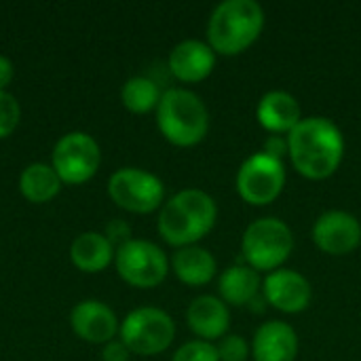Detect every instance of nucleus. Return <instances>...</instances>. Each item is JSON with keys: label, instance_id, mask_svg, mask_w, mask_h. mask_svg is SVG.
I'll list each match as a JSON object with an SVG mask.
<instances>
[{"label": "nucleus", "instance_id": "obj_1", "mask_svg": "<svg viewBox=\"0 0 361 361\" xmlns=\"http://www.w3.org/2000/svg\"><path fill=\"white\" fill-rule=\"evenodd\" d=\"M290 163L307 180H328L345 159V135L326 116H307L290 133Z\"/></svg>", "mask_w": 361, "mask_h": 361}, {"label": "nucleus", "instance_id": "obj_2", "mask_svg": "<svg viewBox=\"0 0 361 361\" xmlns=\"http://www.w3.org/2000/svg\"><path fill=\"white\" fill-rule=\"evenodd\" d=\"M218 220V205L214 197L201 188H184L167 199L159 212L157 228L171 247L197 245L212 233Z\"/></svg>", "mask_w": 361, "mask_h": 361}, {"label": "nucleus", "instance_id": "obj_3", "mask_svg": "<svg viewBox=\"0 0 361 361\" xmlns=\"http://www.w3.org/2000/svg\"><path fill=\"white\" fill-rule=\"evenodd\" d=\"M264 21V8L256 0H224L209 15L207 44L216 55H241L260 38Z\"/></svg>", "mask_w": 361, "mask_h": 361}, {"label": "nucleus", "instance_id": "obj_4", "mask_svg": "<svg viewBox=\"0 0 361 361\" xmlns=\"http://www.w3.org/2000/svg\"><path fill=\"white\" fill-rule=\"evenodd\" d=\"M157 127L169 144L190 148L205 140L209 131V110L195 91L173 87L161 95Z\"/></svg>", "mask_w": 361, "mask_h": 361}, {"label": "nucleus", "instance_id": "obj_5", "mask_svg": "<svg viewBox=\"0 0 361 361\" xmlns=\"http://www.w3.org/2000/svg\"><path fill=\"white\" fill-rule=\"evenodd\" d=\"M294 252V233L281 218L267 216L254 220L241 239V254L247 267L258 273L283 269V262Z\"/></svg>", "mask_w": 361, "mask_h": 361}, {"label": "nucleus", "instance_id": "obj_6", "mask_svg": "<svg viewBox=\"0 0 361 361\" xmlns=\"http://www.w3.org/2000/svg\"><path fill=\"white\" fill-rule=\"evenodd\" d=\"M121 341L131 355L152 357L167 351L176 338V322L157 307H140L127 313L118 330Z\"/></svg>", "mask_w": 361, "mask_h": 361}, {"label": "nucleus", "instance_id": "obj_7", "mask_svg": "<svg viewBox=\"0 0 361 361\" xmlns=\"http://www.w3.org/2000/svg\"><path fill=\"white\" fill-rule=\"evenodd\" d=\"M114 262L121 279L140 290H152L161 286L171 269L167 254L157 243L146 239H129L127 243L118 245Z\"/></svg>", "mask_w": 361, "mask_h": 361}, {"label": "nucleus", "instance_id": "obj_8", "mask_svg": "<svg viewBox=\"0 0 361 361\" xmlns=\"http://www.w3.org/2000/svg\"><path fill=\"white\" fill-rule=\"evenodd\" d=\"M108 197L125 212L152 214L165 203V184L140 167H121L108 180Z\"/></svg>", "mask_w": 361, "mask_h": 361}, {"label": "nucleus", "instance_id": "obj_9", "mask_svg": "<svg viewBox=\"0 0 361 361\" xmlns=\"http://www.w3.org/2000/svg\"><path fill=\"white\" fill-rule=\"evenodd\" d=\"M102 165V148L93 135L85 131H70L61 135L51 154V167L68 186L89 182Z\"/></svg>", "mask_w": 361, "mask_h": 361}, {"label": "nucleus", "instance_id": "obj_10", "mask_svg": "<svg viewBox=\"0 0 361 361\" xmlns=\"http://www.w3.org/2000/svg\"><path fill=\"white\" fill-rule=\"evenodd\" d=\"M286 178L283 161H277L260 150L241 163L235 178V188L245 203L262 207L279 199L286 186Z\"/></svg>", "mask_w": 361, "mask_h": 361}, {"label": "nucleus", "instance_id": "obj_11", "mask_svg": "<svg viewBox=\"0 0 361 361\" xmlns=\"http://www.w3.org/2000/svg\"><path fill=\"white\" fill-rule=\"evenodd\" d=\"M311 237L319 252L328 256H347L361 245V222L357 216L345 209H330L315 220Z\"/></svg>", "mask_w": 361, "mask_h": 361}, {"label": "nucleus", "instance_id": "obj_12", "mask_svg": "<svg viewBox=\"0 0 361 361\" xmlns=\"http://www.w3.org/2000/svg\"><path fill=\"white\" fill-rule=\"evenodd\" d=\"M264 300L286 315H296L309 309L313 300L311 281L294 269H277L262 281Z\"/></svg>", "mask_w": 361, "mask_h": 361}, {"label": "nucleus", "instance_id": "obj_13", "mask_svg": "<svg viewBox=\"0 0 361 361\" xmlns=\"http://www.w3.org/2000/svg\"><path fill=\"white\" fill-rule=\"evenodd\" d=\"M70 326L80 341L91 345H108L121 330L116 313L99 300H80L74 305L70 313Z\"/></svg>", "mask_w": 361, "mask_h": 361}, {"label": "nucleus", "instance_id": "obj_14", "mask_svg": "<svg viewBox=\"0 0 361 361\" xmlns=\"http://www.w3.org/2000/svg\"><path fill=\"white\" fill-rule=\"evenodd\" d=\"M186 324L197 341L218 343L228 334L231 328V309L218 296L203 294L197 296L186 309Z\"/></svg>", "mask_w": 361, "mask_h": 361}, {"label": "nucleus", "instance_id": "obj_15", "mask_svg": "<svg viewBox=\"0 0 361 361\" xmlns=\"http://www.w3.org/2000/svg\"><path fill=\"white\" fill-rule=\"evenodd\" d=\"M216 53L214 49L197 38H188L178 42L169 57L167 68L180 82H201L205 80L216 68Z\"/></svg>", "mask_w": 361, "mask_h": 361}, {"label": "nucleus", "instance_id": "obj_16", "mask_svg": "<svg viewBox=\"0 0 361 361\" xmlns=\"http://www.w3.org/2000/svg\"><path fill=\"white\" fill-rule=\"evenodd\" d=\"M254 361H296L298 334L286 322H264L252 338Z\"/></svg>", "mask_w": 361, "mask_h": 361}, {"label": "nucleus", "instance_id": "obj_17", "mask_svg": "<svg viewBox=\"0 0 361 361\" xmlns=\"http://www.w3.org/2000/svg\"><path fill=\"white\" fill-rule=\"evenodd\" d=\"M256 118L271 135H288L302 121V110L292 93L269 91L256 106Z\"/></svg>", "mask_w": 361, "mask_h": 361}, {"label": "nucleus", "instance_id": "obj_18", "mask_svg": "<svg viewBox=\"0 0 361 361\" xmlns=\"http://www.w3.org/2000/svg\"><path fill=\"white\" fill-rule=\"evenodd\" d=\"M169 267L176 273V277L188 288H203L218 273V262L214 254L201 245L176 250V254L169 260Z\"/></svg>", "mask_w": 361, "mask_h": 361}, {"label": "nucleus", "instance_id": "obj_19", "mask_svg": "<svg viewBox=\"0 0 361 361\" xmlns=\"http://www.w3.org/2000/svg\"><path fill=\"white\" fill-rule=\"evenodd\" d=\"M262 290L260 273L247 264H233L218 277V298L228 307L252 305Z\"/></svg>", "mask_w": 361, "mask_h": 361}, {"label": "nucleus", "instance_id": "obj_20", "mask_svg": "<svg viewBox=\"0 0 361 361\" xmlns=\"http://www.w3.org/2000/svg\"><path fill=\"white\" fill-rule=\"evenodd\" d=\"M114 256H116V252H114V245L110 243V239L104 233H95V231L78 235L70 245L72 264L78 271L89 273V275L106 271L112 264Z\"/></svg>", "mask_w": 361, "mask_h": 361}, {"label": "nucleus", "instance_id": "obj_21", "mask_svg": "<svg viewBox=\"0 0 361 361\" xmlns=\"http://www.w3.org/2000/svg\"><path fill=\"white\" fill-rule=\"evenodd\" d=\"M63 182L49 163H30L19 176V190L25 201L42 205L57 197Z\"/></svg>", "mask_w": 361, "mask_h": 361}, {"label": "nucleus", "instance_id": "obj_22", "mask_svg": "<svg viewBox=\"0 0 361 361\" xmlns=\"http://www.w3.org/2000/svg\"><path fill=\"white\" fill-rule=\"evenodd\" d=\"M161 95L159 85L148 76H131L121 89V102L133 114H148L150 110H157Z\"/></svg>", "mask_w": 361, "mask_h": 361}, {"label": "nucleus", "instance_id": "obj_23", "mask_svg": "<svg viewBox=\"0 0 361 361\" xmlns=\"http://www.w3.org/2000/svg\"><path fill=\"white\" fill-rule=\"evenodd\" d=\"M21 118V108L15 95L8 91H0V140L13 135Z\"/></svg>", "mask_w": 361, "mask_h": 361}, {"label": "nucleus", "instance_id": "obj_24", "mask_svg": "<svg viewBox=\"0 0 361 361\" xmlns=\"http://www.w3.org/2000/svg\"><path fill=\"white\" fill-rule=\"evenodd\" d=\"M171 361H220L216 343H205V341H190L184 343L176 353Z\"/></svg>", "mask_w": 361, "mask_h": 361}, {"label": "nucleus", "instance_id": "obj_25", "mask_svg": "<svg viewBox=\"0 0 361 361\" xmlns=\"http://www.w3.org/2000/svg\"><path fill=\"white\" fill-rule=\"evenodd\" d=\"M216 349L220 361H247L252 355V345L239 334H226L216 343Z\"/></svg>", "mask_w": 361, "mask_h": 361}, {"label": "nucleus", "instance_id": "obj_26", "mask_svg": "<svg viewBox=\"0 0 361 361\" xmlns=\"http://www.w3.org/2000/svg\"><path fill=\"white\" fill-rule=\"evenodd\" d=\"M262 152L277 159V161H283L288 154H290V144H288V135H269L262 144Z\"/></svg>", "mask_w": 361, "mask_h": 361}, {"label": "nucleus", "instance_id": "obj_27", "mask_svg": "<svg viewBox=\"0 0 361 361\" xmlns=\"http://www.w3.org/2000/svg\"><path fill=\"white\" fill-rule=\"evenodd\" d=\"M131 351L125 347L123 341H110L102 349V361H129Z\"/></svg>", "mask_w": 361, "mask_h": 361}, {"label": "nucleus", "instance_id": "obj_28", "mask_svg": "<svg viewBox=\"0 0 361 361\" xmlns=\"http://www.w3.org/2000/svg\"><path fill=\"white\" fill-rule=\"evenodd\" d=\"M106 237L110 239V243L114 245V241H121V245L123 243H127L129 239H131V235H129V226L125 224V222H112V224H108V231H106Z\"/></svg>", "mask_w": 361, "mask_h": 361}, {"label": "nucleus", "instance_id": "obj_29", "mask_svg": "<svg viewBox=\"0 0 361 361\" xmlns=\"http://www.w3.org/2000/svg\"><path fill=\"white\" fill-rule=\"evenodd\" d=\"M15 76V66L8 57L0 55V91H4Z\"/></svg>", "mask_w": 361, "mask_h": 361}]
</instances>
